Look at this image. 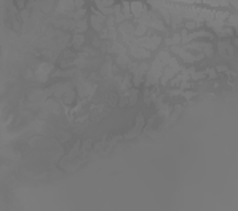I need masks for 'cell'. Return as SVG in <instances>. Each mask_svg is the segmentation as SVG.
<instances>
[{
	"mask_svg": "<svg viewBox=\"0 0 238 211\" xmlns=\"http://www.w3.org/2000/svg\"><path fill=\"white\" fill-rule=\"evenodd\" d=\"M81 39H83V37H81V35L75 37V40H74V43H75V45H80V43H81Z\"/></svg>",
	"mask_w": 238,
	"mask_h": 211,
	"instance_id": "277c9868",
	"label": "cell"
},
{
	"mask_svg": "<svg viewBox=\"0 0 238 211\" xmlns=\"http://www.w3.org/2000/svg\"><path fill=\"white\" fill-rule=\"evenodd\" d=\"M133 54H134V56H141V58H147L150 53L142 50V48H133Z\"/></svg>",
	"mask_w": 238,
	"mask_h": 211,
	"instance_id": "3957f363",
	"label": "cell"
},
{
	"mask_svg": "<svg viewBox=\"0 0 238 211\" xmlns=\"http://www.w3.org/2000/svg\"><path fill=\"white\" fill-rule=\"evenodd\" d=\"M51 70V66L50 64H42V66H39V70H37V75L40 77V80H45L46 79V74Z\"/></svg>",
	"mask_w": 238,
	"mask_h": 211,
	"instance_id": "6da1fadb",
	"label": "cell"
},
{
	"mask_svg": "<svg viewBox=\"0 0 238 211\" xmlns=\"http://www.w3.org/2000/svg\"><path fill=\"white\" fill-rule=\"evenodd\" d=\"M130 8L133 10V13H134V16H139L141 18V15H144L145 13V8L141 5L139 2H134V3H131L130 5Z\"/></svg>",
	"mask_w": 238,
	"mask_h": 211,
	"instance_id": "7a4b0ae2",
	"label": "cell"
}]
</instances>
